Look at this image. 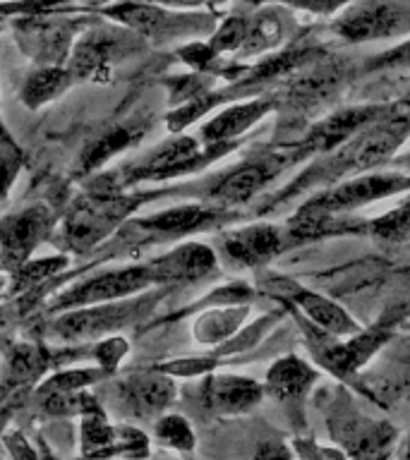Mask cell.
I'll list each match as a JSON object with an SVG mask.
<instances>
[{
    "mask_svg": "<svg viewBox=\"0 0 410 460\" xmlns=\"http://www.w3.org/2000/svg\"><path fill=\"white\" fill-rule=\"evenodd\" d=\"M149 286H154L149 264L125 266V269H118V271L99 273V276L79 283L67 293L58 295L56 302H53V309L63 312V309L86 307V305H99V302L125 300L129 295L139 293V290Z\"/></svg>",
    "mask_w": 410,
    "mask_h": 460,
    "instance_id": "16",
    "label": "cell"
},
{
    "mask_svg": "<svg viewBox=\"0 0 410 460\" xmlns=\"http://www.w3.org/2000/svg\"><path fill=\"white\" fill-rule=\"evenodd\" d=\"M273 108V99H252L226 108L201 128V144L236 142L237 137L264 118Z\"/></svg>",
    "mask_w": 410,
    "mask_h": 460,
    "instance_id": "22",
    "label": "cell"
},
{
    "mask_svg": "<svg viewBox=\"0 0 410 460\" xmlns=\"http://www.w3.org/2000/svg\"><path fill=\"white\" fill-rule=\"evenodd\" d=\"M319 374L305 362V359L288 355L281 358L272 369L266 372V394L272 395L273 401L283 402V405H300L309 388L316 381Z\"/></svg>",
    "mask_w": 410,
    "mask_h": 460,
    "instance_id": "21",
    "label": "cell"
},
{
    "mask_svg": "<svg viewBox=\"0 0 410 460\" xmlns=\"http://www.w3.org/2000/svg\"><path fill=\"white\" fill-rule=\"evenodd\" d=\"M273 3L295 7V10H305V13L312 14H331L348 5L351 0H273Z\"/></svg>",
    "mask_w": 410,
    "mask_h": 460,
    "instance_id": "39",
    "label": "cell"
},
{
    "mask_svg": "<svg viewBox=\"0 0 410 460\" xmlns=\"http://www.w3.org/2000/svg\"><path fill=\"white\" fill-rule=\"evenodd\" d=\"M50 362H53V358L43 350L41 345H13V350L7 352L5 379H3L5 388H3V394H13V391H20V388L29 386V384H34L36 379H41Z\"/></svg>",
    "mask_w": 410,
    "mask_h": 460,
    "instance_id": "24",
    "label": "cell"
},
{
    "mask_svg": "<svg viewBox=\"0 0 410 460\" xmlns=\"http://www.w3.org/2000/svg\"><path fill=\"white\" fill-rule=\"evenodd\" d=\"M89 24L92 20L86 17L67 20V17H49L46 13H34L17 17L13 31L22 53L31 58L36 65H67L75 39Z\"/></svg>",
    "mask_w": 410,
    "mask_h": 460,
    "instance_id": "7",
    "label": "cell"
},
{
    "mask_svg": "<svg viewBox=\"0 0 410 460\" xmlns=\"http://www.w3.org/2000/svg\"><path fill=\"white\" fill-rule=\"evenodd\" d=\"M22 164H24V154H22L20 146L0 149V201L5 199L7 192L13 190L14 180L22 171Z\"/></svg>",
    "mask_w": 410,
    "mask_h": 460,
    "instance_id": "36",
    "label": "cell"
},
{
    "mask_svg": "<svg viewBox=\"0 0 410 460\" xmlns=\"http://www.w3.org/2000/svg\"><path fill=\"white\" fill-rule=\"evenodd\" d=\"M103 14L120 22L122 27L132 29L137 36L156 43L197 39V36L211 34L214 29V17L209 14L173 13L165 5L147 3V0H129V3L106 7Z\"/></svg>",
    "mask_w": 410,
    "mask_h": 460,
    "instance_id": "5",
    "label": "cell"
},
{
    "mask_svg": "<svg viewBox=\"0 0 410 460\" xmlns=\"http://www.w3.org/2000/svg\"><path fill=\"white\" fill-rule=\"evenodd\" d=\"M53 3H63V0H53ZM79 3H96L99 5V3H106V0H79Z\"/></svg>",
    "mask_w": 410,
    "mask_h": 460,
    "instance_id": "45",
    "label": "cell"
},
{
    "mask_svg": "<svg viewBox=\"0 0 410 460\" xmlns=\"http://www.w3.org/2000/svg\"><path fill=\"white\" fill-rule=\"evenodd\" d=\"M406 453H408V456H410V444H408V451H406Z\"/></svg>",
    "mask_w": 410,
    "mask_h": 460,
    "instance_id": "46",
    "label": "cell"
},
{
    "mask_svg": "<svg viewBox=\"0 0 410 460\" xmlns=\"http://www.w3.org/2000/svg\"><path fill=\"white\" fill-rule=\"evenodd\" d=\"M214 367H216L214 358H197V359H178V362H168V365L158 367L156 372L178 374V376H194V374L211 372Z\"/></svg>",
    "mask_w": 410,
    "mask_h": 460,
    "instance_id": "38",
    "label": "cell"
},
{
    "mask_svg": "<svg viewBox=\"0 0 410 460\" xmlns=\"http://www.w3.org/2000/svg\"><path fill=\"white\" fill-rule=\"evenodd\" d=\"M372 235L388 240V243H406L410 240V197L403 199L396 208L388 214L379 216L377 221L370 223Z\"/></svg>",
    "mask_w": 410,
    "mask_h": 460,
    "instance_id": "30",
    "label": "cell"
},
{
    "mask_svg": "<svg viewBox=\"0 0 410 460\" xmlns=\"http://www.w3.org/2000/svg\"><path fill=\"white\" fill-rule=\"evenodd\" d=\"M326 420L331 438L345 446L351 456H387L396 441V429L391 424L362 415L345 398L331 402Z\"/></svg>",
    "mask_w": 410,
    "mask_h": 460,
    "instance_id": "12",
    "label": "cell"
},
{
    "mask_svg": "<svg viewBox=\"0 0 410 460\" xmlns=\"http://www.w3.org/2000/svg\"><path fill=\"white\" fill-rule=\"evenodd\" d=\"M175 384L164 372H137L122 376L111 391L113 408L125 417L156 420L175 401Z\"/></svg>",
    "mask_w": 410,
    "mask_h": 460,
    "instance_id": "15",
    "label": "cell"
},
{
    "mask_svg": "<svg viewBox=\"0 0 410 460\" xmlns=\"http://www.w3.org/2000/svg\"><path fill=\"white\" fill-rule=\"evenodd\" d=\"M5 444L13 456H27V458H36V456H39L34 448H29L27 441H24V437H22L20 431H10V434L5 437Z\"/></svg>",
    "mask_w": 410,
    "mask_h": 460,
    "instance_id": "41",
    "label": "cell"
},
{
    "mask_svg": "<svg viewBox=\"0 0 410 460\" xmlns=\"http://www.w3.org/2000/svg\"><path fill=\"white\" fill-rule=\"evenodd\" d=\"M115 453L120 456H149V441L135 427H115Z\"/></svg>",
    "mask_w": 410,
    "mask_h": 460,
    "instance_id": "37",
    "label": "cell"
},
{
    "mask_svg": "<svg viewBox=\"0 0 410 460\" xmlns=\"http://www.w3.org/2000/svg\"><path fill=\"white\" fill-rule=\"evenodd\" d=\"M237 142H218V144H204L201 146L197 139L185 135L171 137L164 144H158L156 149H151L147 156L137 158L135 164L125 165L118 171L122 185H135L144 180H168L187 175V172L201 171L216 158L236 149Z\"/></svg>",
    "mask_w": 410,
    "mask_h": 460,
    "instance_id": "4",
    "label": "cell"
},
{
    "mask_svg": "<svg viewBox=\"0 0 410 460\" xmlns=\"http://www.w3.org/2000/svg\"><path fill=\"white\" fill-rule=\"evenodd\" d=\"M147 197L142 194H115V197H99V194H82L63 218L58 243L60 247L75 254H86L96 244L103 243L113 230L128 221L129 214L142 207Z\"/></svg>",
    "mask_w": 410,
    "mask_h": 460,
    "instance_id": "2",
    "label": "cell"
},
{
    "mask_svg": "<svg viewBox=\"0 0 410 460\" xmlns=\"http://www.w3.org/2000/svg\"><path fill=\"white\" fill-rule=\"evenodd\" d=\"M67 266V257L65 254H58V257L39 259V261H24L20 269H14L13 273V293H27V290H34V288H41L50 276H56L60 269Z\"/></svg>",
    "mask_w": 410,
    "mask_h": 460,
    "instance_id": "29",
    "label": "cell"
},
{
    "mask_svg": "<svg viewBox=\"0 0 410 460\" xmlns=\"http://www.w3.org/2000/svg\"><path fill=\"white\" fill-rule=\"evenodd\" d=\"M178 56L183 63H187L197 72H211L214 63L218 60V53L209 43L201 41H190L187 46H180Z\"/></svg>",
    "mask_w": 410,
    "mask_h": 460,
    "instance_id": "35",
    "label": "cell"
},
{
    "mask_svg": "<svg viewBox=\"0 0 410 460\" xmlns=\"http://www.w3.org/2000/svg\"><path fill=\"white\" fill-rule=\"evenodd\" d=\"M264 388L254 379L236 374H214L207 376L200 388L201 405L214 415H243L262 401Z\"/></svg>",
    "mask_w": 410,
    "mask_h": 460,
    "instance_id": "18",
    "label": "cell"
},
{
    "mask_svg": "<svg viewBox=\"0 0 410 460\" xmlns=\"http://www.w3.org/2000/svg\"><path fill=\"white\" fill-rule=\"evenodd\" d=\"M154 305H156L154 295L125 302H99L96 307L86 305V307H75V312L63 314L53 326H56V336L65 341H92V338H101L135 323Z\"/></svg>",
    "mask_w": 410,
    "mask_h": 460,
    "instance_id": "10",
    "label": "cell"
},
{
    "mask_svg": "<svg viewBox=\"0 0 410 460\" xmlns=\"http://www.w3.org/2000/svg\"><path fill=\"white\" fill-rule=\"evenodd\" d=\"M403 365H408V381H410V343L406 348V358H403Z\"/></svg>",
    "mask_w": 410,
    "mask_h": 460,
    "instance_id": "44",
    "label": "cell"
},
{
    "mask_svg": "<svg viewBox=\"0 0 410 460\" xmlns=\"http://www.w3.org/2000/svg\"><path fill=\"white\" fill-rule=\"evenodd\" d=\"M410 132V113L408 111H398V108L388 106L387 113L367 122L365 128H360L355 135H351L345 142L336 146L334 154L319 161L315 168H309L300 180H295L293 185L286 187V192L281 194L276 201H283L293 197L305 187L315 185V182H329L348 175V172H365L374 165L384 164L391 154H394L401 142Z\"/></svg>",
    "mask_w": 410,
    "mask_h": 460,
    "instance_id": "1",
    "label": "cell"
},
{
    "mask_svg": "<svg viewBox=\"0 0 410 460\" xmlns=\"http://www.w3.org/2000/svg\"><path fill=\"white\" fill-rule=\"evenodd\" d=\"M221 211L216 208H204L197 204L187 207L165 208L156 216L147 218H135L125 221L120 226L118 240L125 244H149V243H165V240H178V237L194 233V230L211 228L221 221Z\"/></svg>",
    "mask_w": 410,
    "mask_h": 460,
    "instance_id": "13",
    "label": "cell"
},
{
    "mask_svg": "<svg viewBox=\"0 0 410 460\" xmlns=\"http://www.w3.org/2000/svg\"><path fill=\"white\" fill-rule=\"evenodd\" d=\"M334 31L345 41H379L410 34V0H355Z\"/></svg>",
    "mask_w": 410,
    "mask_h": 460,
    "instance_id": "9",
    "label": "cell"
},
{
    "mask_svg": "<svg viewBox=\"0 0 410 460\" xmlns=\"http://www.w3.org/2000/svg\"><path fill=\"white\" fill-rule=\"evenodd\" d=\"M144 129L139 128H113L99 135L94 142H89L82 151V156L77 161V175H92L94 171H99L101 165L111 161L115 154L135 146L142 139Z\"/></svg>",
    "mask_w": 410,
    "mask_h": 460,
    "instance_id": "26",
    "label": "cell"
},
{
    "mask_svg": "<svg viewBox=\"0 0 410 460\" xmlns=\"http://www.w3.org/2000/svg\"><path fill=\"white\" fill-rule=\"evenodd\" d=\"M137 34L132 29H115L92 22L75 39L67 58V70L75 79H106L120 58H128L137 49Z\"/></svg>",
    "mask_w": 410,
    "mask_h": 460,
    "instance_id": "6",
    "label": "cell"
},
{
    "mask_svg": "<svg viewBox=\"0 0 410 460\" xmlns=\"http://www.w3.org/2000/svg\"><path fill=\"white\" fill-rule=\"evenodd\" d=\"M223 254L237 266H264L272 261L283 247V233L269 223H254L247 228L233 230L221 237Z\"/></svg>",
    "mask_w": 410,
    "mask_h": 460,
    "instance_id": "19",
    "label": "cell"
},
{
    "mask_svg": "<svg viewBox=\"0 0 410 460\" xmlns=\"http://www.w3.org/2000/svg\"><path fill=\"white\" fill-rule=\"evenodd\" d=\"M154 286H185L197 283L216 271V254L211 247L200 243H185L173 247L161 257L149 261Z\"/></svg>",
    "mask_w": 410,
    "mask_h": 460,
    "instance_id": "17",
    "label": "cell"
},
{
    "mask_svg": "<svg viewBox=\"0 0 410 460\" xmlns=\"http://www.w3.org/2000/svg\"><path fill=\"white\" fill-rule=\"evenodd\" d=\"M94 359L99 362V367L103 369V374H113L118 369V365L122 362V358L128 355V343L118 336H111L106 341H101L94 348Z\"/></svg>",
    "mask_w": 410,
    "mask_h": 460,
    "instance_id": "34",
    "label": "cell"
},
{
    "mask_svg": "<svg viewBox=\"0 0 410 460\" xmlns=\"http://www.w3.org/2000/svg\"><path fill=\"white\" fill-rule=\"evenodd\" d=\"M245 36H247V20H245V17H228V20H223L221 27L211 34L209 46H211L218 56H221V53H233V50H240Z\"/></svg>",
    "mask_w": 410,
    "mask_h": 460,
    "instance_id": "32",
    "label": "cell"
},
{
    "mask_svg": "<svg viewBox=\"0 0 410 460\" xmlns=\"http://www.w3.org/2000/svg\"><path fill=\"white\" fill-rule=\"evenodd\" d=\"M290 27H293V22H290V14L286 10H281V7L259 10L252 20H247V36H245L237 56L250 58L279 46L290 34Z\"/></svg>",
    "mask_w": 410,
    "mask_h": 460,
    "instance_id": "23",
    "label": "cell"
},
{
    "mask_svg": "<svg viewBox=\"0 0 410 460\" xmlns=\"http://www.w3.org/2000/svg\"><path fill=\"white\" fill-rule=\"evenodd\" d=\"M276 286H279L281 300L298 305L308 314L309 322L319 323V329L329 331V333L338 338L352 336V333L360 331V323L343 307H338L336 302H331L329 297L309 293V290H305V288L293 283V280H279Z\"/></svg>",
    "mask_w": 410,
    "mask_h": 460,
    "instance_id": "20",
    "label": "cell"
},
{
    "mask_svg": "<svg viewBox=\"0 0 410 460\" xmlns=\"http://www.w3.org/2000/svg\"><path fill=\"white\" fill-rule=\"evenodd\" d=\"M384 67H410V39L370 63V70H384Z\"/></svg>",
    "mask_w": 410,
    "mask_h": 460,
    "instance_id": "40",
    "label": "cell"
},
{
    "mask_svg": "<svg viewBox=\"0 0 410 460\" xmlns=\"http://www.w3.org/2000/svg\"><path fill=\"white\" fill-rule=\"evenodd\" d=\"M58 214L46 204H29L0 218V264L5 271L20 269L53 233Z\"/></svg>",
    "mask_w": 410,
    "mask_h": 460,
    "instance_id": "11",
    "label": "cell"
},
{
    "mask_svg": "<svg viewBox=\"0 0 410 460\" xmlns=\"http://www.w3.org/2000/svg\"><path fill=\"white\" fill-rule=\"evenodd\" d=\"M406 190H410V175L406 172H365V175L358 172L352 180H345L315 199H309L298 214L334 218L343 211L365 207V204L406 192Z\"/></svg>",
    "mask_w": 410,
    "mask_h": 460,
    "instance_id": "8",
    "label": "cell"
},
{
    "mask_svg": "<svg viewBox=\"0 0 410 460\" xmlns=\"http://www.w3.org/2000/svg\"><path fill=\"white\" fill-rule=\"evenodd\" d=\"M245 316H247V307L223 305V309L207 312V314H201L197 319V323H194V338L204 345L218 343V341L228 338L243 323Z\"/></svg>",
    "mask_w": 410,
    "mask_h": 460,
    "instance_id": "27",
    "label": "cell"
},
{
    "mask_svg": "<svg viewBox=\"0 0 410 460\" xmlns=\"http://www.w3.org/2000/svg\"><path fill=\"white\" fill-rule=\"evenodd\" d=\"M14 146H20V144L14 142L13 135L7 132L5 122H3V118H0V149H14Z\"/></svg>",
    "mask_w": 410,
    "mask_h": 460,
    "instance_id": "43",
    "label": "cell"
},
{
    "mask_svg": "<svg viewBox=\"0 0 410 460\" xmlns=\"http://www.w3.org/2000/svg\"><path fill=\"white\" fill-rule=\"evenodd\" d=\"M401 316L403 314L384 316L372 329H360L358 333H352L351 341H338V336L319 329L309 319L305 322L298 314H295V319L302 323L300 329L308 338V348L312 352V358L316 359V365H322L334 376L345 381L352 374H358L360 367H365L381 345L388 343V338L394 336V326L401 322Z\"/></svg>",
    "mask_w": 410,
    "mask_h": 460,
    "instance_id": "3",
    "label": "cell"
},
{
    "mask_svg": "<svg viewBox=\"0 0 410 460\" xmlns=\"http://www.w3.org/2000/svg\"><path fill=\"white\" fill-rule=\"evenodd\" d=\"M103 376V369H70V372L56 374L53 379H49L39 391H82L89 384H96V381Z\"/></svg>",
    "mask_w": 410,
    "mask_h": 460,
    "instance_id": "33",
    "label": "cell"
},
{
    "mask_svg": "<svg viewBox=\"0 0 410 460\" xmlns=\"http://www.w3.org/2000/svg\"><path fill=\"white\" fill-rule=\"evenodd\" d=\"M0 266H3V264H0Z\"/></svg>",
    "mask_w": 410,
    "mask_h": 460,
    "instance_id": "47",
    "label": "cell"
},
{
    "mask_svg": "<svg viewBox=\"0 0 410 460\" xmlns=\"http://www.w3.org/2000/svg\"><path fill=\"white\" fill-rule=\"evenodd\" d=\"M298 158H300L298 149L245 158L243 164L216 180V185L209 190V199L218 201V204H245L259 190H264L288 164H293Z\"/></svg>",
    "mask_w": 410,
    "mask_h": 460,
    "instance_id": "14",
    "label": "cell"
},
{
    "mask_svg": "<svg viewBox=\"0 0 410 460\" xmlns=\"http://www.w3.org/2000/svg\"><path fill=\"white\" fill-rule=\"evenodd\" d=\"M82 453L85 456H113L115 453V427L101 412L82 415Z\"/></svg>",
    "mask_w": 410,
    "mask_h": 460,
    "instance_id": "28",
    "label": "cell"
},
{
    "mask_svg": "<svg viewBox=\"0 0 410 460\" xmlns=\"http://www.w3.org/2000/svg\"><path fill=\"white\" fill-rule=\"evenodd\" d=\"M147 3H156V5L165 7H197L201 3H207V0H147Z\"/></svg>",
    "mask_w": 410,
    "mask_h": 460,
    "instance_id": "42",
    "label": "cell"
},
{
    "mask_svg": "<svg viewBox=\"0 0 410 460\" xmlns=\"http://www.w3.org/2000/svg\"><path fill=\"white\" fill-rule=\"evenodd\" d=\"M75 77L65 65H39L36 70L29 72L27 82L22 86L20 99L22 103L31 111L46 106L50 101H56L58 96H63Z\"/></svg>",
    "mask_w": 410,
    "mask_h": 460,
    "instance_id": "25",
    "label": "cell"
},
{
    "mask_svg": "<svg viewBox=\"0 0 410 460\" xmlns=\"http://www.w3.org/2000/svg\"><path fill=\"white\" fill-rule=\"evenodd\" d=\"M154 437L175 451H192L194 448L192 427L180 415H158L154 420Z\"/></svg>",
    "mask_w": 410,
    "mask_h": 460,
    "instance_id": "31",
    "label": "cell"
}]
</instances>
